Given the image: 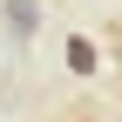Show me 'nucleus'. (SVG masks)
Instances as JSON below:
<instances>
[{"label":"nucleus","instance_id":"1","mask_svg":"<svg viewBox=\"0 0 122 122\" xmlns=\"http://www.w3.org/2000/svg\"><path fill=\"white\" fill-rule=\"evenodd\" d=\"M7 27H20V34H27V27H34V7H27V0H7Z\"/></svg>","mask_w":122,"mask_h":122}]
</instances>
